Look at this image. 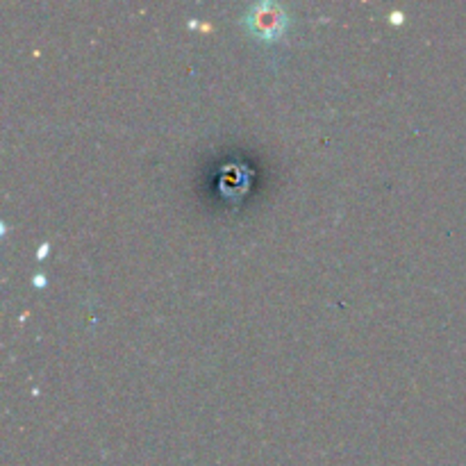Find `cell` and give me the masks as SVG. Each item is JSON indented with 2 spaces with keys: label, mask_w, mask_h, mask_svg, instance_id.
<instances>
[{
  "label": "cell",
  "mask_w": 466,
  "mask_h": 466,
  "mask_svg": "<svg viewBox=\"0 0 466 466\" xmlns=\"http://www.w3.org/2000/svg\"><path fill=\"white\" fill-rule=\"evenodd\" d=\"M287 23H289V16L280 3L262 0L246 7L244 25L259 39H278L287 30Z\"/></svg>",
  "instance_id": "1"
}]
</instances>
